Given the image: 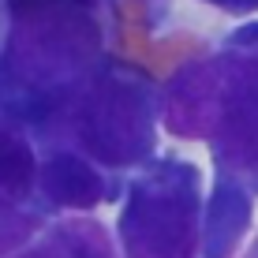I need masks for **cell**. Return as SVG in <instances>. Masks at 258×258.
Instances as JSON below:
<instances>
[]
</instances>
